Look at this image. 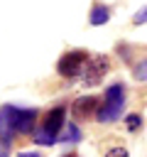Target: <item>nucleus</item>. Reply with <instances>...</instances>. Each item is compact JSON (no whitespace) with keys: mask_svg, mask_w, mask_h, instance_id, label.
Segmentation results:
<instances>
[{"mask_svg":"<svg viewBox=\"0 0 147 157\" xmlns=\"http://www.w3.org/2000/svg\"><path fill=\"white\" fill-rule=\"evenodd\" d=\"M132 25H147V7H142L132 15Z\"/></svg>","mask_w":147,"mask_h":157,"instance_id":"f8f14e48","label":"nucleus"},{"mask_svg":"<svg viewBox=\"0 0 147 157\" xmlns=\"http://www.w3.org/2000/svg\"><path fill=\"white\" fill-rule=\"evenodd\" d=\"M61 157H78V155H74V152H66V155H61Z\"/></svg>","mask_w":147,"mask_h":157,"instance_id":"f3484780","label":"nucleus"},{"mask_svg":"<svg viewBox=\"0 0 147 157\" xmlns=\"http://www.w3.org/2000/svg\"><path fill=\"white\" fill-rule=\"evenodd\" d=\"M86 64H88V52H86V49H71V52H66V54L59 56L56 71H59V76H64V78H76V76L86 69Z\"/></svg>","mask_w":147,"mask_h":157,"instance_id":"7ed1b4c3","label":"nucleus"},{"mask_svg":"<svg viewBox=\"0 0 147 157\" xmlns=\"http://www.w3.org/2000/svg\"><path fill=\"white\" fill-rule=\"evenodd\" d=\"M59 140H61V142H78V140H81L78 125H76V123H66V130L59 135Z\"/></svg>","mask_w":147,"mask_h":157,"instance_id":"1a4fd4ad","label":"nucleus"},{"mask_svg":"<svg viewBox=\"0 0 147 157\" xmlns=\"http://www.w3.org/2000/svg\"><path fill=\"white\" fill-rule=\"evenodd\" d=\"M17 120H20V108L10 103L0 105V137L2 140H12L17 135Z\"/></svg>","mask_w":147,"mask_h":157,"instance_id":"423d86ee","label":"nucleus"},{"mask_svg":"<svg viewBox=\"0 0 147 157\" xmlns=\"http://www.w3.org/2000/svg\"><path fill=\"white\" fill-rule=\"evenodd\" d=\"M39 113L34 108H20V120H17V135H34Z\"/></svg>","mask_w":147,"mask_h":157,"instance_id":"0eeeda50","label":"nucleus"},{"mask_svg":"<svg viewBox=\"0 0 147 157\" xmlns=\"http://www.w3.org/2000/svg\"><path fill=\"white\" fill-rule=\"evenodd\" d=\"M125 128H127L130 132L140 130V128H142V115H137V113H130V115L125 118Z\"/></svg>","mask_w":147,"mask_h":157,"instance_id":"9d476101","label":"nucleus"},{"mask_svg":"<svg viewBox=\"0 0 147 157\" xmlns=\"http://www.w3.org/2000/svg\"><path fill=\"white\" fill-rule=\"evenodd\" d=\"M108 69H110V61H108V56H105V54H98V56L88 59L86 69L81 71V83H83L86 88L96 86V83L108 74Z\"/></svg>","mask_w":147,"mask_h":157,"instance_id":"20e7f679","label":"nucleus"},{"mask_svg":"<svg viewBox=\"0 0 147 157\" xmlns=\"http://www.w3.org/2000/svg\"><path fill=\"white\" fill-rule=\"evenodd\" d=\"M17 157H42V155H39V152H20Z\"/></svg>","mask_w":147,"mask_h":157,"instance_id":"dca6fc26","label":"nucleus"},{"mask_svg":"<svg viewBox=\"0 0 147 157\" xmlns=\"http://www.w3.org/2000/svg\"><path fill=\"white\" fill-rule=\"evenodd\" d=\"M10 147H12V140L0 137V157H10Z\"/></svg>","mask_w":147,"mask_h":157,"instance_id":"ddd939ff","label":"nucleus"},{"mask_svg":"<svg viewBox=\"0 0 147 157\" xmlns=\"http://www.w3.org/2000/svg\"><path fill=\"white\" fill-rule=\"evenodd\" d=\"M118 54H120V56H123L125 61H130V47H125V44H120V47H118Z\"/></svg>","mask_w":147,"mask_h":157,"instance_id":"2eb2a0df","label":"nucleus"},{"mask_svg":"<svg viewBox=\"0 0 147 157\" xmlns=\"http://www.w3.org/2000/svg\"><path fill=\"white\" fill-rule=\"evenodd\" d=\"M103 108V98L98 96H81L71 103V115L76 120H91L98 118V110Z\"/></svg>","mask_w":147,"mask_h":157,"instance_id":"39448f33","label":"nucleus"},{"mask_svg":"<svg viewBox=\"0 0 147 157\" xmlns=\"http://www.w3.org/2000/svg\"><path fill=\"white\" fill-rule=\"evenodd\" d=\"M105 157H127V150L125 147H110L105 152Z\"/></svg>","mask_w":147,"mask_h":157,"instance_id":"4468645a","label":"nucleus"},{"mask_svg":"<svg viewBox=\"0 0 147 157\" xmlns=\"http://www.w3.org/2000/svg\"><path fill=\"white\" fill-rule=\"evenodd\" d=\"M125 108V88L123 83H113L103 93V108L98 110V123H115Z\"/></svg>","mask_w":147,"mask_h":157,"instance_id":"f03ea898","label":"nucleus"},{"mask_svg":"<svg viewBox=\"0 0 147 157\" xmlns=\"http://www.w3.org/2000/svg\"><path fill=\"white\" fill-rule=\"evenodd\" d=\"M132 74H135L137 81H147V56H145L142 61H137V66L132 69Z\"/></svg>","mask_w":147,"mask_h":157,"instance_id":"9b49d317","label":"nucleus"},{"mask_svg":"<svg viewBox=\"0 0 147 157\" xmlns=\"http://www.w3.org/2000/svg\"><path fill=\"white\" fill-rule=\"evenodd\" d=\"M64 115H66V105H54L49 108L44 115H42V125L34 130V142L37 145H47L51 147L59 135H61V128H64Z\"/></svg>","mask_w":147,"mask_h":157,"instance_id":"f257e3e1","label":"nucleus"},{"mask_svg":"<svg viewBox=\"0 0 147 157\" xmlns=\"http://www.w3.org/2000/svg\"><path fill=\"white\" fill-rule=\"evenodd\" d=\"M108 20H110V7H108V5H103V2H96V5L91 7L88 22H91L93 27H100V25H105Z\"/></svg>","mask_w":147,"mask_h":157,"instance_id":"6e6552de","label":"nucleus"}]
</instances>
